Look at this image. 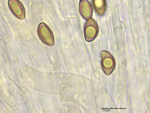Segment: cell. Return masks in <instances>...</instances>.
<instances>
[{"mask_svg":"<svg viewBox=\"0 0 150 113\" xmlns=\"http://www.w3.org/2000/svg\"><path fill=\"white\" fill-rule=\"evenodd\" d=\"M37 33L40 39L43 43L50 46L54 45V39L53 34L46 24L41 23L38 28Z\"/></svg>","mask_w":150,"mask_h":113,"instance_id":"cell-1","label":"cell"},{"mask_svg":"<svg viewBox=\"0 0 150 113\" xmlns=\"http://www.w3.org/2000/svg\"><path fill=\"white\" fill-rule=\"evenodd\" d=\"M101 66L103 71L106 75H110L116 67L114 57L109 52L103 51L101 52Z\"/></svg>","mask_w":150,"mask_h":113,"instance_id":"cell-2","label":"cell"},{"mask_svg":"<svg viewBox=\"0 0 150 113\" xmlns=\"http://www.w3.org/2000/svg\"><path fill=\"white\" fill-rule=\"evenodd\" d=\"M84 31L85 39L87 42L93 41L97 37L98 28L96 21L93 19L87 20L84 25Z\"/></svg>","mask_w":150,"mask_h":113,"instance_id":"cell-3","label":"cell"},{"mask_svg":"<svg viewBox=\"0 0 150 113\" xmlns=\"http://www.w3.org/2000/svg\"><path fill=\"white\" fill-rule=\"evenodd\" d=\"M8 5L12 13L17 18L23 19L25 18V11L22 4L18 0H9Z\"/></svg>","mask_w":150,"mask_h":113,"instance_id":"cell-4","label":"cell"},{"mask_svg":"<svg viewBox=\"0 0 150 113\" xmlns=\"http://www.w3.org/2000/svg\"><path fill=\"white\" fill-rule=\"evenodd\" d=\"M79 11L80 15L84 19L88 20L92 17L93 9L88 0H81L79 4Z\"/></svg>","mask_w":150,"mask_h":113,"instance_id":"cell-5","label":"cell"},{"mask_svg":"<svg viewBox=\"0 0 150 113\" xmlns=\"http://www.w3.org/2000/svg\"><path fill=\"white\" fill-rule=\"evenodd\" d=\"M94 9L96 13L102 16L105 13L106 9L105 0H92Z\"/></svg>","mask_w":150,"mask_h":113,"instance_id":"cell-6","label":"cell"}]
</instances>
